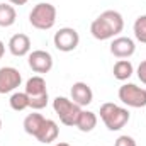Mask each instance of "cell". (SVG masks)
Masks as SVG:
<instances>
[{"mask_svg":"<svg viewBox=\"0 0 146 146\" xmlns=\"http://www.w3.org/2000/svg\"><path fill=\"white\" fill-rule=\"evenodd\" d=\"M53 42H54V48L61 53H70L75 51L78 42H80V34L76 29L73 27H61L60 31L54 33L53 36Z\"/></svg>","mask_w":146,"mask_h":146,"instance_id":"7","label":"cell"},{"mask_svg":"<svg viewBox=\"0 0 146 146\" xmlns=\"http://www.w3.org/2000/svg\"><path fill=\"white\" fill-rule=\"evenodd\" d=\"M133 31H134V37H136V41H139V42L146 44V14L139 15V17L134 21V24H133Z\"/></svg>","mask_w":146,"mask_h":146,"instance_id":"19","label":"cell"},{"mask_svg":"<svg viewBox=\"0 0 146 146\" xmlns=\"http://www.w3.org/2000/svg\"><path fill=\"white\" fill-rule=\"evenodd\" d=\"M136 73H138V78H139V82L146 85V60L139 63V66H138V72H136Z\"/></svg>","mask_w":146,"mask_h":146,"instance_id":"21","label":"cell"},{"mask_svg":"<svg viewBox=\"0 0 146 146\" xmlns=\"http://www.w3.org/2000/svg\"><path fill=\"white\" fill-rule=\"evenodd\" d=\"M27 65L34 73H39V75L49 73L53 68V56L44 49H34L27 54Z\"/></svg>","mask_w":146,"mask_h":146,"instance_id":"8","label":"cell"},{"mask_svg":"<svg viewBox=\"0 0 146 146\" xmlns=\"http://www.w3.org/2000/svg\"><path fill=\"white\" fill-rule=\"evenodd\" d=\"M54 146H70L68 143H63V141H60V143H56Z\"/></svg>","mask_w":146,"mask_h":146,"instance_id":"24","label":"cell"},{"mask_svg":"<svg viewBox=\"0 0 146 146\" xmlns=\"http://www.w3.org/2000/svg\"><path fill=\"white\" fill-rule=\"evenodd\" d=\"M29 0H9V3H12V5H26Z\"/></svg>","mask_w":146,"mask_h":146,"instance_id":"22","label":"cell"},{"mask_svg":"<svg viewBox=\"0 0 146 146\" xmlns=\"http://www.w3.org/2000/svg\"><path fill=\"white\" fill-rule=\"evenodd\" d=\"M7 48H9L10 54H14L17 58L26 56V54L31 53V37L27 36V34H22V33L14 34V36L9 39Z\"/></svg>","mask_w":146,"mask_h":146,"instance_id":"12","label":"cell"},{"mask_svg":"<svg viewBox=\"0 0 146 146\" xmlns=\"http://www.w3.org/2000/svg\"><path fill=\"white\" fill-rule=\"evenodd\" d=\"M3 54H5V44H3V41H0V60Z\"/></svg>","mask_w":146,"mask_h":146,"instance_id":"23","label":"cell"},{"mask_svg":"<svg viewBox=\"0 0 146 146\" xmlns=\"http://www.w3.org/2000/svg\"><path fill=\"white\" fill-rule=\"evenodd\" d=\"M70 95H72V100L76 106H80V107H87V106H90L92 100H94V92H92L90 85L85 83V82H76V83H73L72 90H70Z\"/></svg>","mask_w":146,"mask_h":146,"instance_id":"11","label":"cell"},{"mask_svg":"<svg viewBox=\"0 0 146 146\" xmlns=\"http://www.w3.org/2000/svg\"><path fill=\"white\" fill-rule=\"evenodd\" d=\"M97 122H99V119H97V114H95V112L82 109L80 115H78V121H76V124H75V127H78V131H82V133H90V131L95 129Z\"/></svg>","mask_w":146,"mask_h":146,"instance_id":"14","label":"cell"},{"mask_svg":"<svg viewBox=\"0 0 146 146\" xmlns=\"http://www.w3.org/2000/svg\"><path fill=\"white\" fill-rule=\"evenodd\" d=\"M124 29V19L117 10H104L90 24L92 36L99 41H107L117 37Z\"/></svg>","mask_w":146,"mask_h":146,"instance_id":"1","label":"cell"},{"mask_svg":"<svg viewBox=\"0 0 146 146\" xmlns=\"http://www.w3.org/2000/svg\"><path fill=\"white\" fill-rule=\"evenodd\" d=\"M9 104H10L12 110L22 112V110H26L27 107H29V97H27L26 92H14V94L10 95Z\"/></svg>","mask_w":146,"mask_h":146,"instance_id":"18","label":"cell"},{"mask_svg":"<svg viewBox=\"0 0 146 146\" xmlns=\"http://www.w3.org/2000/svg\"><path fill=\"white\" fill-rule=\"evenodd\" d=\"M114 146H136V141L133 136H127V134H122L115 139V145Z\"/></svg>","mask_w":146,"mask_h":146,"instance_id":"20","label":"cell"},{"mask_svg":"<svg viewBox=\"0 0 146 146\" xmlns=\"http://www.w3.org/2000/svg\"><path fill=\"white\" fill-rule=\"evenodd\" d=\"M58 134H60L58 124L53 119H44L41 129L37 131V134L34 138H36L39 143H42V145H49V143H53V141L58 139Z\"/></svg>","mask_w":146,"mask_h":146,"instance_id":"13","label":"cell"},{"mask_svg":"<svg viewBox=\"0 0 146 146\" xmlns=\"http://www.w3.org/2000/svg\"><path fill=\"white\" fill-rule=\"evenodd\" d=\"M24 92L29 97V107L33 110H41L48 106L49 95H48V88H46V80L41 75H34L26 82Z\"/></svg>","mask_w":146,"mask_h":146,"instance_id":"4","label":"cell"},{"mask_svg":"<svg viewBox=\"0 0 146 146\" xmlns=\"http://www.w3.org/2000/svg\"><path fill=\"white\" fill-rule=\"evenodd\" d=\"M53 109L56 112V115L60 117L61 124L70 126V127H73L76 124L78 115L82 112V107L76 106L72 99H68V97H56L53 100Z\"/></svg>","mask_w":146,"mask_h":146,"instance_id":"5","label":"cell"},{"mask_svg":"<svg viewBox=\"0 0 146 146\" xmlns=\"http://www.w3.org/2000/svg\"><path fill=\"white\" fill-rule=\"evenodd\" d=\"M44 115L42 114H39V112H33V114H29V115H26V119H24V131L29 134V136H36L37 131L41 129V126H42V122H44Z\"/></svg>","mask_w":146,"mask_h":146,"instance_id":"16","label":"cell"},{"mask_svg":"<svg viewBox=\"0 0 146 146\" xmlns=\"http://www.w3.org/2000/svg\"><path fill=\"white\" fill-rule=\"evenodd\" d=\"M17 21V12L12 3H0V27H10Z\"/></svg>","mask_w":146,"mask_h":146,"instance_id":"17","label":"cell"},{"mask_svg":"<svg viewBox=\"0 0 146 146\" xmlns=\"http://www.w3.org/2000/svg\"><path fill=\"white\" fill-rule=\"evenodd\" d=\"M119 100L133 109H141L146 107V88L138 87L136 83H124L119 87Z\"/></svg>","mask_w":146,"mask_h":146,"instance_id":"6","label":"cell"},{"mask_svg":"<svg viewBox=\"0 0 146 146\" xmlns=\"http://www.w3.org/2000/svg\"><path fill=\"white\" fill-rule=\"evenodd\" d=\"M0 129H2V119H0Z\"/></svg>","mask_w":146,"mask_h":146,"instance_id":"25","label":"cell"},{"mask_svg":"<svg viewBox=\"0 0 146 146\" xmlns=\"http://www.w3.org/2000/svg\"><path fill=\"white\" fill-rule=\"evenodd\" d=\"M109 49L112 53V56H115L119 60H127V58H131L136 53V44H134V41L131 37L117 36L112 39Z\"/></svg>","mask_w":146,"mask_h":146,"instance_id":"10","label":"cell"},{"mask_svg":"<svg viewBox=\"0 0 146 146\" xmlns=\"http://www.w3.org/2000/svg\"><path fill=\"white\" fill-rule=\"evenodd\" d=\"M56 7L49 2H39L29 12V22L34 29L39 31H49L56 24Z\"/></svg>","mask_w":146,"mask_h":146,"instance_id":"3","label":"cell"},{"mask_svg":"<svg viewBox=\"0 0 146 146\" xmlns=\"http://www.w3.org/2000/svg\"><path fill=\"white\" fill-rule=\"evenodd\" d=\"M100 119L109 131H121L131 119V114L126 107H121L114 102H106L100 106Z\"/></svg>","mask_w":146,"mask_h":146,"instance_id":"2","label":"cell"},{"mask_svg":"<svg viewBox=\"0 0 146 146\" xmlns=\"http://www.w3.org/2000/svg\"><path fill=\"white\" fill-rule=\"evenodd\" d=\"M112 73H114V78L119 80V82H126L133 76L134 73V66L129 60H117L114 63V68H112Z\"/></svg>","mask_w":146,"mask_h":146,"instance_id":"15","label":"cell"},{"mask_svg":"<svg viewBox=\"0 0 146 146\" xmlns=\"http://www.w3.org/2000/svg\"><path fill=\"white\" fill-rule=\"evenodd\" d=\"M22 83V75L14 66H2L0 68V94H10L19 88Z\"/></svg>","mask_w":146,"mask_h":146,"instance_id":"9","label":"cell"}]
</instances>
